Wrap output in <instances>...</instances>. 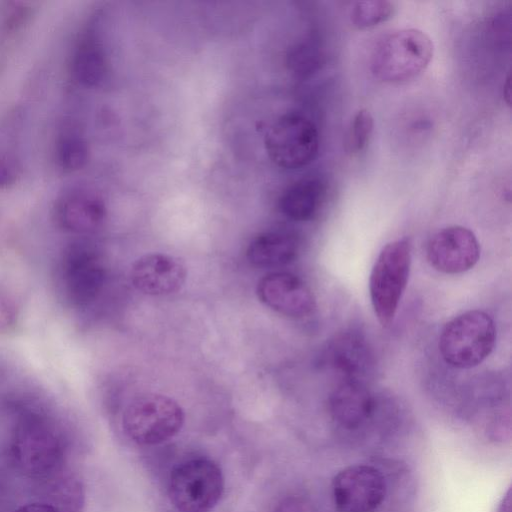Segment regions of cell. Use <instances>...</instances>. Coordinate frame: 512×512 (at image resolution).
I'll list each match as a JSON object with an SVG mask.
<instances>
[{"label": "cell", "instance_id": "obj_1", "mask_svg": "<svg viewBox=\"0 0 512 512\" xmlns=\"http://www.w3.org/2000/svg\"><path fill=\"white\" fill-rule=\"evenodd\" d=\"M433 57V42L423 31L402 28L384 35L373 48L370 69L385 83H401L420 75Z\"/></svg>", "mask_w": 512, "mask_h": 512}, {"label": "cell", "instance_id": "obj_2", "mask_svg": "<svg viewBox=\"0 0 512 512\" xmlns=\"http://www.w3.org/2000/svg\"><path fill=\"white\" fill-rule=\"evenodd\" d=\"M496 339L494 321L484 311L470 310L449 321L439 339L444 361L460 369L479 365L492 352Z\"/></svg>", "mask_w": 512, "mask_h": 512}, {"label": "cell", "instance_id": "obj_3", "mask_svg": "<svg viewBox=\"0 0 512 512\" xmlns=\"http://www.w3.org/2000/svg\"><path fill=\"white\" fill-rule=\"evenodd\" d=\"M184 411L172 398L156 393L136 397L122 417L123 431L141 446L161 444L179 433L184 424Z\"/></svg>", "mask_w": 512, "mask_h": 512}, {"label": "cell", "instance_id": "obj_4", "mask_svg": "<svg viewBox=\"0 0 512 512\" xmlns=\"http://www.w3.org/2000/svg\"><path fill=\"white\" fill-rule=\"evenodd\" d=\"M411 267V246L407 239L386 244L370 274L369 292L375 315L382 326L392 323L406 289Z\"/></svg>", "mask_w": 512, "mask_h": 512}, {"label": "cell", "instance_id": "obj_5", "mask_svg": "<svg viewBox=\"0 0 512 512\" xmlns=\"http://www.w3.org/2000/svg\"><path fill=\"white\" fill-rule=\"evenodd\" d=\"M225 480L221 468L207 458L177 465L168 481V497L178 512H210L221 499Z\"/></svg>", "mask_w": 512, "mask_h": 512}, {"label": "cell", "instance_id": "obj_6", "mask_svg": "<svg viewBox=\"0 0 512 512\" xmlns=\"http://www.w3.org/2000/svg\"><path fill=\"white\" fill-rule=\"evenodd\" d=\"M266 151L280 168L297 169L311 163L319 149V134L306 116L290 112L280 116L265 137Z\"/></svg>", "mask_w": 512, "mask_h": 512}, {"label": "cell", "instance_id": "obj_7", "mask_svg": "<svg viewBox=\"0 0 512 512\" xmlns=\"http://www.w3.org/2000/svg\"><path fill=\"white\" fill-rule=\"evenodd\" d=\"M331 494L337 512H376L386 498L387 485L378 468L352 464L334 475Z\"/></svg>", "mask_w": 512, "mask_h": 512}, {"label": "cell", "instance_id": "obj_8", "mask_svg": "<svg viewBox=\"0 0 512 512\" xmlns=\"http://www.w3.org/2000/svg\"><path fill=\"white\" fill-rule=\"evenodd\" d=\"M59 276L66 299L74 306H85L100 294L106 271L92 246L76 242L64 250Z\"/></svg>", "mask_w": 512, "mask_h": 512}, {"label": "cell", "instance_id": "obj_9", "mask_svg": "<svg viewBox=\"0 0 512 512\" xmlns=\"http://www.w3.org/2000/svg\"><path fill=\"white\" fill-rule=\"evenodd\" d=\"M11 454L17 467L33 477L53 472L61 459V446L53 430L39 419L20 423L11 442Z\"/></svg>", "mask_w": 512, "mask_h": 512}, {"label": "cell", "instance_id": "obj_10", "mask_svg": "<svg viewBox=\"0 0 512 512\" xmlns=\"http://www.w3.org/2000/svg\"><path fill=\"white\" fill-rule=\"evenodd\" d=\"M430 265L445 274H459L479 260L480 246L474 233L463 226H449L436 232L428 242Z\"/></svg>", "mask_w": 512, "mask_h": 512}, {"label": "cell", "instance_id": "obj_11", "mask_svg": "<svg viewBox=\"0 0 512 512\" xmlns=\"http://www.w3.org/2000/svg\"><path fill=\"white\" fill-rule=\"evenodd\" d=\"M257 294L272 310L292 318H302L315 309L310 288L298 276L288 272H273L260 279Z\"/></svg>", "mask_w": 512, "mask_h": 512}, {"label": "cell", "instance_id": "obj_12", "mask_svg": "<svg viewBox=\"0 0 512 512\" xmlns=\"http://www.w3.org/2000/svg\"><path fill=\"white\" fill-rule=\"evenodd\" d=\"M106 218L104 201L96 193L73 188L63 192L54 205V219L64 231L89 234L98 230Z\"/></svg>", "mask_w": 512, "mask_h": 512}, {"label": "cell", "instance_id": "obj_13", "mask_svg": "<svg viewBox=\"0 0 512 512\" xmlns=\"http://www.w3.org/2000/svg\"><path fill=\"white\" fill-rule=\"evenodd\" d=\"M183 262L167 254L153 253L139 258L132 266L130 277L140 292L161 296L178 291L186 280Z\"/></svg>", "mask_w": 512, "mask_h": 512}, {"label": "cell", "instance_id": "obj_14", "mask_svg": "<svg viewBox=\"0 0 512 512\" xmlns=\"http://www.w3.org/2000/svg\"><path fill=\"white\" fill-rule=\"evenodd\" d=\"M376 400L359 380L344 379L329 398V414L341 429L355 432L363 428L374 416Z\"/></svg>", "mask_w": 512, "mask_h": 512}, {"label": "cell", "instance_id": "obj_15", "mask_svg": "<svg viewBox=\"0 0 512 512\" xmlns=\"http://www.w3.org/2000/svg\"><path fill=\"white\" fill-rule=\"evenodd\" d=\"M71 72L78 84L88 88L99 87L108 79V59L96 20L87 25L75 45Z\"/></svg>", "mask_w": 512, "mask_h": 512}, {"label": "cell", "instance_id": "obj_16", "mask_svg": "<svg viewBox=\"0 0 512 512\" xmlns=\"http://www.w3.org/2000/svg\"><path fill=\"white\" fill-rule=\"evenodd\" d=\"M24 114L11 107L0 114V190L14 186L22 176L21 138Z\"/></svg>", "mask_w": 512, "mask_h": 512}, {"label": "cell", "instance_id": "obj_17", "mask_svg": "<svg viewBox=\"0 0 512 512\" xmlns=\"http://www.w3.org/2000/svg\"><path fill=\"white\" fill-rule=\"evenodd\" d=\"M328 361L347 380L362 381L372 365L368 346L354 333L342 334L332 342Z\"/></svg>", "mask_w": 512, "mask_h": 512}, {"label": "cell", "instance_id": "obj_18", "mask_svg": "<svg viewBox=\"0 0 512 512\" xmlns=\"http://www.w3.org/2000/svg\"><path fill=\"white\" fill-rule=\"evenodd\" d=\"M325 194L326 185L321 179L303 178L282 193L279 206L286 217L295 221H307L317 214Z\"/></svg>", "mask_w": 512, "mask_h": 512}, {"label": "cell", "instance_id": "obj_19", "mask_svg": "<svg viewBox=\"0 0 512 512\" xmlns=\"http://www.w3.org/2000/svg\"><path fill=\"white\" fill-rule=\"evenodd\" d=\"M296 237L288 232L270 231L259 234L247 248V258L255 266H281L293 261L298 253Z\"/></svg>", "mask_w": 512, "mask_h": 512}, {"label": "cell", "instance_id": "obj_20", "mask_svg": "<svg viewBox=\"0 0 512 512\" xmlns=\"http://www.w3.org/2000/svg\"><path fill=\"white\" fill-rule=\"evenodd\" d=\"M89 159V145L72 122L66 120L57 134L55 141V160L57 166L65 173L82 169Z\"/></svg>", "mask_w": 512, "mask_h": 512}, {"label": "cell", "instance_id": "obj_21", "mask_svg": "<svg viewBox=\"0 0 512 512\" xmlns=\"http://www.w3.org/2000/svg\"><path fill=\"white\" fill-rule=\"evenodd\" d=\"M395 12V5L387 0H364L351 3L349 18L358 29L371 28L389 20Z\"/></svg>", "mask_w": 512, "mask_h": 512}, {"label": "cell", "instance_id": "obj_22", "mask_svg": "<svg viewBox=\"0 0 512 512\" xmlns=\"http://www.w3.org/2000/svg\"><path fill=\"white\" fill-rule=\"evenodd\" d=\"M374 120L367 109L358 110L350 125L349 142L351 152L359 153L364 150L373 133Z\"/></svg>", "mask_w": 512, "mask_h": 512}, {"label": "cell", "instance_id": "obj_23", "mask_svg": "<svg viewBox=\"0 0 512 512\" xmlns=\"http://www.w3.org/2000/svg\"><path fill=\"white\" fill-rule=\"evenodd\" d=\"M15 512H60V510L46 503H29L19 507Z\"/></svg>", "mask_w": 512, "mask_h": 512}, {"label": "cell", "instance_id": "obj_24", "mask_svg": "<svg viewBox=\"0 0 512 512\" xmlns=\"http://www.w3.org/2000/svg\"><path fill=\"white\" fill-rule=\"evenodd\" d=\"M511 489L509 488L502 498L497 512H511Z\"/></svg>", "mask_w": 512, "mask_h": 512}, {"label": "cell", "instance_id": "obj_25", "mask_svg": "<svg viewBox=\"0 0 512 512\" xmlns=\"http://www.w3.org/2000/svg\"><path fill=\"white\" fill-rule=\"evenodd\" d=\"M504 97L506 99V102L508 105H510V78L508 77L506 79V82L504 83Z\"/></svg>", "mask_w": 512, "mask_h": 512}]
</instances>
